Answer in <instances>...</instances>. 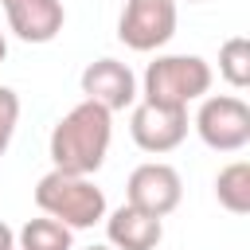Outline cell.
Masks as SVG:
<instances>
[{
  "label": "cell",
  "mask_w": 250,
  "mask_h": 250,
  "mask_svg": "<svg viewBox=\"0 0 250 250\" xmlns=\"http://www.w3.org/2000/svg\"><path fill=\"white\" fill-rule=\"evenodd\" d=\"M109 141H113V113L102 109L98 102H86L82 98L74 109H66L55 121L51 141H47V152H51V164L59 172L94 176L105 164Z\"/></svg>",
  "instance_id": "1"
},
{
  "label": "cell",
  "mask_w": 250,
  "mask_h": 250,
  "mask_svg": "<svg viewBox=\"0 0 250 250\" xmlns=\"http://www.w3.org/2000/svg\"><path fill=\"white\" fill-rule=\"evenodd\" d=\"M211 78H215V70L199 55H156L145 66V78H141V94L145 98L141 102L188 109L191 102L207 98Z\"/></svg>",
  "instance_id": "2"
},
{
  "label": "cell",
  "mask_w": 250,
  "mask_h": 250,
  "mask_svg": "<svg viewBox=\"0 0 250 250\" xmlns=\"http://www.w3.org/2000/svg\"><path fill=\"white\" fill-rule=\"evenodd\" d=\"M35 207L51 219H59L70 230H86L94 223L105 219V191L90 180V176H70L51 168L39 184H35Z\"/></svg>",
  "instance_id": "3"
},
{
  "label": "cell",
  "mask_w": 250,
  "mask_h": 250,
  "mask_svg": "<svg viewBox=\"0 0 250 250\" xmlns=\"http://www.w3.org/2000/svg\"><path fill=\"white\" fill-rule=\"evenodd\" d=\"M195 133L215 152H238L250 145V105L238 94H207L195 109Z\"/></svg>",
  "instance_id": "4"
},
{
  "label": "cell",
  "mask_w": 250,
  "mask_h": 250,
  "mask_svg": "<svg viewBox=\"0 0 250 250\" xmlns=\"http://www.w3.org/2000/svg\"><path fill=\"white\" fill-rule=\"evenodd\" d=\"M176 35V0H125L117 20V39L129 51H160Z\"/></svg>",
  "instance_id": "5"
},
{
  "label": "cell",
  "mask_w": 250,
  "mask_h": 250,
  "mask_svg": "<svg viewBox=\"0 0 250 250\" xmlns=\"http://www.w3.org/2000/svg\"><path fill=\"white\" fill-rule=\"evenodd\" d=\"M184 199V180L172 164L164 160H145L129 172V184H125V203L152 215V219H164L180 207Z\"/></svg>",
  "instance_id": "6"
},
{
  "label": "cell",
  "mask_w": 250,
  "mask_h": 250,
  "mask_svg": "<svg viewBox=\"0 0 250 250\" xmlns=\"http://www.w3.org/2000/svg\"><path fill=\"white\" fill-rule=\"evenodd\" d=\"M129 137H133V145L141 152L164 156V152L184 145V137H188V109L137 102L133 113H129Z\"/></svg>",
  "instance_id": "7"
},
{
  "label": "cell",
  "mask_w": 250,
  "mask_h": 250,
  "mask_svg": "<svg viewBox=\"0 0 250 250\" xmlns=\"http://www.w3.org/2000/svg\"><path fill=\"white\" fill-rule=\"evenodd\" d=\"M82 94H86V102H98L109 113L129 109V105H137V74L121 59H94L82 70Z\"/></svg>",
  "instance_id": "8"
},
{
  "label": "cell",
  "mask_w": 250,
  "mask_h": 250,
  "mask_svg": "<svg viewBox=\"0 0 250 250\" xmlns=\"http://www.w3.org/2000/svg\"><path fill=\"white\" fill-rule=\"evenodd\" d=\"M0 8L8 31L23 43H51L66 23L62 0H0Z\"/></svg>",
  "instance_id": "9"
},
{
  "label": "cell",
  "mask_w": 250,
  "mask_h": 250,
  "mask_svg": "<svg viewBox=\"0 0 250 250\" xmlns=\"http://www.w3.org/2000/svg\"><path fill=\"white\" fill-rule=\"evenodd\" d=\"M105 238L113 250H156L164 238V219H152L129 203L105 211Z\"/></svg>",
  "instance_id": "10"
},
{
  "label": "cell",
  "mask_w": 250,
  "mask_h": 250,
  "mask_svg": "<svg viewBox=\"0 0 250 250\" xmlns=\"http://www.w3.org/2000/svg\"><path fill=\"white\" fill-rule=\"evenodd\" d=\"M16 250H74V230L51 215L27 219L16 234Z\"/></svg>",
  "instance_id": "11"
},
{
  "label": "cell",
  "mask_w": 250,
  "mask_h": 250,
  "mask_svg": "<svg viewBox=\"0 0 250 250\" xmlns=\"http://www.w3.org/2000/svg\"><path fill=\"white\" fill-rule=\"evenodd\" d=\"M215 199L230 215H246L250 211V164L246 160H234V164L219 168V176H215Z\"/></svg>",
  "instance_id": "12"
},
{
  "label": "cell",
  "mask_w": 250,
  "mask_h": 250,
  "mask_svg": "<svg viewBox=\"0 0 250 250\" xmlns=\"http://www.w3.org/2000/svg\"><path fill=\"white\" fill-rule=\"evenodd\" d=\"M219 74L234 90H246L250 86V39L246 35H230L219 47Z\"/></svg>",
  "instance_id": "13"
},
{
  "label": "cell",
  "mask_w": 250,
  "mask_h": 250,
  "mask_svg": "<svg viewBox=\"0 0 250 250\" xmlns=\"http://www.w3.org/2000/svg\"><path fill=\"white\" fill-rule=\"evenodd\" d=\"M16 125H20V94L12 86H0V156L8 152Z\"/></svg>",
  "instance_id": "14"
},
{
  "label": "cell",
  "mask_w": 250,
  "mask_h": 250,
  "mask_svg": "<svg viewBox=\"0 0 250 250\" xmlns=\"http://www.w3.org/2000/svg\"><path fill=\"white\" fill-rule=\"evenodd\" d=\"M0 250H16V230L0 219Z\"/></svg>",
  "instance_id": "15"
},
{
  "label": "cell",
  "mask_w": 250,
  "mask_h": 250,
  "mask_svg": "<svg viewBox=\"0 0 250 250\" xmlns=\"http://www.w3.org/2000/svg\"><path fill=\"white\" fill-rule=\"evenodd\" d=\"M4 55H8V39H4V31H0V62H4Z\"/></svg>",
  "instance_id": "16"
},
{
  "label": "cell",
  "mask_w": 250,
  "mask_h": 250,
  "mask_svg": "<svg viewBox=\"0 0 250 250\" xmlns=\"http://www.w3.org/2000/svg\"><path fill=\"white\" fill-rule=\"evenodd\" d=\"M86 250H113L109 242H94V246H86Z\"/></svg>",
  "instance_id": "17"
},
{
  "label": "cell",
  "mask_w": 250,
  "mask_h": 250,
  "mask_svg": "<svg viewBox=\"0 0 250 250\" xmlns=\"http://www.w3.org/2000/svg\"><path fill=\"white\" fill-rule=\"evenodd\" d=\"M188 4H199V0H188Z\"/></svg>",
  "instance_id": "18"
}]
</instances>
